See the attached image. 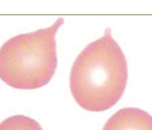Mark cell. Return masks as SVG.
<instances>
[{
    "mask_svg": "<svg viewBox=\"0 0 152 130\" xmlns=\"http://www.w3.org/2000/svg\"><path fill=\"white\" fill-rule=\"evenodd\" d=\"M0 130H43L38 122L25 115H14L0 123Z\"/></svg>",
    "mask_w": 152,
    "mask_h": 130,
    "instance_id": "cell-4",
    "label": "cell"
},
{
    "mask_svg": "<svg viewBox=\"0 0 152 130\" xmlns=\"http://www.w3.org/2000/svg\"><path fill=\"white\" fill-rule=\"evenodd\" d=\"M102 130H152V116L140 109H122L107 120Z\"/></svg>",
    "mask_w": 152,
    "mask_h": 130,
    "instance_id": "cell-3",
    "label": "cell"
},
{
    "mask_svg": "<svg viewBox=\"0 0 152 130\" xmlns=\"http://www.w3.org/2000/svg\"><path fill=\"white\" fill-rule=\"evenodd\" d=\"M64 23L13 37L0 48V78L18 89H39L50 82L57 66L56 34Z\"/></svg>",
    "mask_w": 152,
    "mask_h": 130,
    "instance_id": "cell-2",
    "label": "cell"
},
{
    "mask_svg": "<svg viewBox=\"0 0 152 130\" xmlns=\"http://www.w3.org/2000/svg\"><path fill=\"white\" fill-rule=\"evenodd\" d=\"M127 80L126 57L108 28L103 37L86 46L76 58L70 74V89L80 106L99 112L120 101Z\"/></svg>",
    "mask_w": 152,
    "mask_h": 130,
    "instance_id": "cell-1",
    "label": "cell"
}]
</instances>
